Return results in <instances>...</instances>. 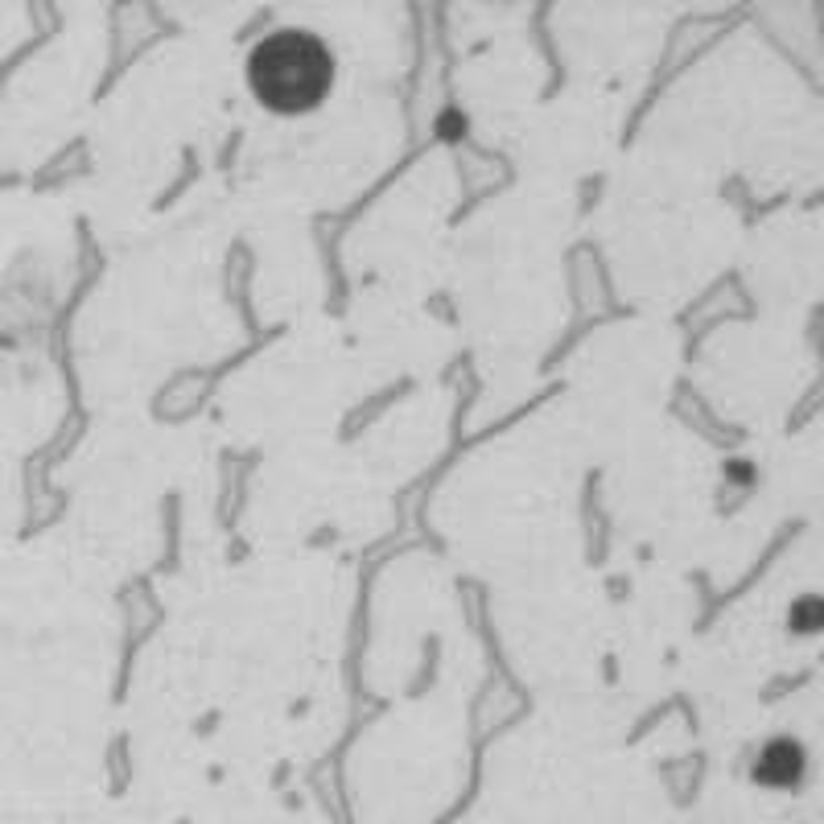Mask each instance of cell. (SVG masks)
Listing matches in <instances>:
<instances>
[{
  "mask_svg": "<svg viewBox=\"0 0 824 824\" xmlns=\"http://www.w3.org/2000/svg\"><path fill=\"white\" fill-rule=\"evenodd\" d=\"M330 50L301 29H280L256 46L252 62H247V79L260 104L280 112V116H301L310 107L321 104V96L330 91Z\"/></svg>",
  "mask_w": 824,
  "mask_h": 824,
  "instance_id": "1",
  "label": "cell"
}]
</instances>
